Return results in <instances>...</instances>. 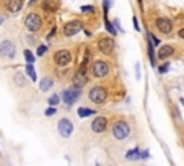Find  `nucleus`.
<instances>
[{
	"instance_id": "f704fd0d",
	"label": "nucleus",
	"mask_w": 184,
	"mask_h": 166,
	"mask_svg": "<svg viewBox=\"0 0 184 166\" xmlns=\"http://www.w3.org/2000/svg\"><path fill=\"white\" fill-rule=\"evenodd\" d=\"M179 36H180L181 39H184V29H181V30L179 32Z\"/></svg>"
},
{
	"instance_id": "1a4fd4ad",
	"label": "nucleus",
	"mask_w": 184,
	"mask_h": 166,
	"mask_svg": "<svg viewBox=\"0 0 184 166\" xmlns=\"http://www.w3.org/2000/svg\"><path fill=\"white\" fill-rule=\"evenodd\" d=\"M72 61V56H70V52L66 49H60L55 54V62L56 65L59 66H66L69 65V62Z\"/></svg>"
},
{
	"instance_id": "6e6552de",
	"label": "nucleus",
	"mask_w": 184,
	"mask_h": 166,
	"mask_svg": "<svg viewBox=\"0 0 184 166\" xmlns=\"http://www.w3.org/2000/svg\"><path fill=\"white\" fill-rule=\"evenodd\" d=\"M58 132L62 137H69L73 132V124L69 118H60L58 123Z\"/></svg>"
},
{
	"instance_id": "bb28decb",
	"label": "nucleus",
	"mask_w": 184,
	"mask_h": 166,
	"mask_svg": "<svg viewBox=\"0 0 184 166\" xmlns=\"http://www.w3.org/2000/svg\"><path fill=\"white\" fill-rule=\"evenodd\" d=\"M55 113H56V108H55V105H50V107H49V108H46V110H45V116H53Z\"/></svg>"
},
{
	"instance_id": "5701e85b",
	"label": "nucleus",
	"mask_w": 184,
	"mask_h": 166,
	"mask_svg": "<svg viewBox=\"0 0 184 166\" xmlns=\"http://www.w3.org/2000/svg\"><path fill=\"white\" fill-rule=\"evenodd\" d=\"M49 105H58L59 104V101H60V98H59V95L58 94H53L52 97H49Z\"/></svg>"
},
{
	"instance_id": "f03ea898",
	"label": "nucleus",
	"mask_w": 184,
	"mask_h": 166,
	"mask_svg": "<svg viewBox=\"0 0 184 166\" xmlns=\"http://www.w3.org/2000/svg\"><path fill=\"white\" fill-rule=\"evenodd\" d=\"M0 56L7 59H13L16 56V46L12 41L5 39L3 42H0Z\"/></svg>"
},
{
	"instance_id": "a878e982",
	"label": "nucleus",
	"mask_w": 184,
	"mask_h": 166,
	"mask_svg": "<svg viewBox=\"0 0 184 166\" xmlns=\"http://www.w3.org/2000/svg\"><path fill=\"white\" fill-rule=\"evenodd\" d=\"M105 26H107V30H108L109 33H112V35H115V29L112 28V25H111V23H109V20L108 19H107V17H105Z\"/></svg>"
},
{
	"instance_id": "6ab92c4d",
	"label": "nucleus",
	"mask_w": 184,
	"mask_h": 166,
	"mask_svg": "<svg viewBox=\"0 0 184 166\" xmlns=\"http://www.w3.org/2000/svg\"><path fill=\"white\" fill-rule=\"evenodd\" d=\"M13 79H15V84H16V85H19V87L26 85V78H25V75H23V74H20V72H16Z\"/></svg>"
},
{
	"instance_id": "72a5a7b5",
	"label": "nucleus",
	"mask_w": 184,
	"mask_h": 166,
	"mask_svg": "<svg viewBox=\"0 0 184 166\" xmlns=\"http://www.w3.org/2000/svg\"><path fill=\"white\" fill-rule=\"evenodd\" d=\"M140 157H142V159L148 157V152H142V153H140Z\"/></svg>"
},
{
	"instance_id": "4c0bfd02",
	"label": "nucleus",
	"mask_w": 184,
	"mask_h": 166,
	"mask_svg": "<svg viewBox=\"0 0 184 166\" xmlns=\"http://www.w3.org/2000/svg\"><path fill=\"white\" fill-rule=\"evenodd\" d=\"M35 2H36V0H29V6H32Z\"/></svg>"
},
{
	"instance_id": "39448f33",
	"label": "nucleus",
	"mask_w": 184,
	"mask_h": 166,
	"mask_svg": "<svg viewBox=\"0 0 184 166\" xmlns=\"http://www.w3.org/2000/svg\"><path fill=\"white\" fill-rule=\"evenodd\" d=\"M114 48H115V42L111 36H104L98 42V49L101 51L102 54H105V55H111Z\"/></svg>"
},
{
	"instance_id": "c756f323",
	"label": "nucleus",
	"mask_w": 184,
	"mask_h": 166,
	"mask_svg": "<svg viewBox=\"0 0 184 166\" xmlns=\"http://www.w3.org/2000/svg\"><path fill=\"white\" fill-rule=\"evenodd\" d=\"M135 72H137V74H135L137 79H140V78H141V74H140V64H137V65H135Z\"/></svg>"
},
{
	"instance_id": "2f4dec72",
	"label": "nucleus",
	"mask_w": 184,
	"mask_h": 166,
	"mask_svg": "<svg viewBox=\"0 0 184 166\" xmlns=\"http://www.w3.org/2000/svg\"><path fill=\"white\" fill-rule=\"evenodd\" d=\"M114 25H115V26H117V29H118L119 32H124V29L121 28V25H119V20H118V19H115V22H114Z\"/></svg>"
},
{
	"instance_id": "c85d7f7f",
	"label": "nucleus",
	"mask_w": 184,
	"mask_h": 166,
	"mask_svg": "<svg viewBox=\"0 0 184 166\" xmlns=\"http://www.w3.org/2000/svg\"><path fill=\"white\" fill-rule=\"evenodd\" d=\"M81 10L82 12H94V6H82Z\"/></svg>"
},
{
	"instance_id": "0eeeda50",
	"label": "nucleus",
	"mask_w": 184,
	"mask_h": 166,
	"mask_svg": "<svg viewBox=\"0 0 184 166\" xmlns=\"http://www.w3.org/2000/svg\"><path fill=\"white\" fill-rule=\"evenodd\" d=\"M79 95H81V88H69V90H65L63 91V94H62V100H63V103L68 105H72L75 103L76 100L79 98Z\"/></svg>"
},
{
	"instance_id": "a211bd4d",
	"label": "nucleus",
	"mask_w": 184,
	"mask_h": 166,
	"mask_svg": "<svg viewBox=\"0 0 184 166\" xmlns=\"http://www.w3.org/2000/svg\"><path fill=\"white\" fill-rule=\"evenodd\" d=\"M92 114H95V110H92V108H87V107H81V108H78V116L79 117H88V116H92Z\"/></svg>"
},
{
	"instance_id": "4be33fe9",
	"label": "nucleus",
	"mask_w": 184,
	"mask_h": 166,
	"mask_svg": "<svg viewBox=\"0 0 184 166\" xmlns=\"http://www.w3.org/2000/svg\"><path fill=\"white\" fill-rule=\"evenodd\" d=\"M148 56H150L152 65H154V64H155V58H154V45H152V42H150V41H148Z\"/></svg>"
},
{
	"instance_id": "c9c22d12",
	"label": "nucleus",
	"mask_w": 184,
	"mask_h": 166,
	"mask_svg": "<svg viewBox=\"0 0 184 166\" xmlns=\"http://www.w3.org/2000/svg\"><path fill=\"white\" fill-rule=\"evenodd\" d=\"M27 42H30V44H35V39L32 36H27Z\"/></svg>"
},
{
	"instance_id": "cd10ccee",
	"label": "nucleus",
	"mask_w": 184,
	"mask_h": 166,
	"mask_svg": "<svg viewBox=\"0 0 184 166\" xmlns=\"http://www.w3.org/2000/svg\"><path fill=\"white\" fill-rule=\"evenodd\" d=\"M168 68H170V64H164V65L162 66H160V68H158V71H160V74H165V72L168 71Z\"/></svg>"
},
{
	"instance_id": "ddd939ff",
	"label": "nucleus",
	"mask_w": 184,
	"mask_h": 166,
	"mask_svg": "<svg viewBox=\"0 0 184 166\" xmlns=\"http://www.w3.org/2000/svg\"><path fill=\"white\" fill-rule=\"evenodd\" d=\"M107 122H108V120H107L105 117H102V116L97 117L91 124L92 132L94 133H102L104 130H105V127H107Z\"/></svg>"
},
{
	"instance_id": "4468645a",
	"label": "nucleus",
	"mask_w": 184,
	"mask_h": 166,
	"mask_svg": "<svg viewBox=\"0 0 184 166\" xmlns=\"http://www.w3.org/2000/svg\"><path fill=\"white\" fill-rule=\"evenodd\" d=\"M6 7L12 13H17L23 9V0H6Z\"/></svg>"
},
{
	"instance_id": "20e7f679",
	"label": "nucleus",
	"mask_w": 184,
	"mask_h": 166,
	"mask_svg": "<svg viewBox=\"0 0 184 166\" xmlns=\"http://www.w3.org/2000/svg\"><path fill=\"white\" fill-rule=\"evenodd\" d=\"M112 134H114V137L118 139V140L125 139L128 134H130V126H128V123H125V122L115 123L114 127H112Z\"/></svg>"
},
{
	"instance_id": "2eb2a0df",
	"label": "nucleus",
	"mask_w": 184,
	"mask_h": 166,
	"mask_svg": "<svg viewBox=\"0 0 184 166\" xmlns=\"http://www.w3.org/2000/svg\"><path fill=\"white\" fill-rule=\"evenodd\" d=\"M173 52H174L173 46H170V45H162V46H160V49H158V58H160L161 61H164V59H167V58H170V56L173 55Z\"/></svg>"
},
{
	"instance_id": "9d476101",
	"label": "nucleus",
	"mask_w": 184,
	"mask_h": 166,
	"mask_svg": "<svg viewBox=\"0 0 184 166\" xmlns=\"http://www.w3.org/2000/svg\"><path fill=\"white\" fill-rule=\"evenodd\" d=\"M82 30V23L79 20H70L63 26V33L66 36H73L78 32Z\"/></svg>"
},
{
	"instance_id": "7c9ffc66",
	"label": "nucleus",
	"mask_w": 184,
	"mask_h": 166,
	"mask_svg": "<svg viewBox=\"0 0 184 166\" xmlns=\"http://www.w3.org/2000/svg\"><path fill=\"white\" fill-rule=\"evenodd\" d=\"M132 22H134V29H135V30H140V23H138V20H137V17L132 19Z\"/></svg>"
},
{
	"instance_id": "423d86ee",
	"label": "nucleus",
	"mask_w": 184,
	"mask_h": 166,
	"mask_svg": "<svg viewBox=\"0 0 184 166\" xmlns=\"http://www.w3.org/2000/svg\"><path fill=\"white\" fill-rule=\"evenodd\" d=\"M92 74L97 78H104L109 74V65L105 61H97L92 65Z\"/></svg>"
},
{
	"instance_id": "9b49d317",
	"label": "nucleus",
	"mask_w": 184,
	"mask_h": 166,
	"mask_svg": "<svg viewBox=\"0 0 184 166\" xmlns=\"http://www.w3.org/2000/svg\"><path fill=\"white\" fill-rule=\"evenodd\" d=\"M155 26H157V29L160 32L165 33V35L171 33V30H173V23H171V20L170 19H165V17H158L157 20H155Z\"/></svg>"
},
{
	"instance_id": "393cba45",
	"label": "nucleus",
	"mask_w": 184,
	"mask_h": 166,
	"mask_svg": "<svg viewBox=\"0 0 184 166\" xmlns=\"http://www.w3.org/2000/svg\"><path fill=\"white\" fill-rule=\"evenodd\" d=\"M111 2H112V0H104V2H102L104 12H105V16L108 15V10H109V6H111Z\"/></svg>"
},
{
	"instance_id": "e433bc0d",
	"label": "nucleus",
	"mask_w": 184,
	"mask_h": 166,
	"mask_svg": "<svg viewBox=\"0 0 184 166\" xmlns=\"http://www.w3.org/2000/svg\"><path fill=\"white\" fill-rule=\"evenodd\" d=\"M3 22H5V16H0V26L3 25Z\"/></svg>"
},
{
	"instance_id": "473e14b6",
	"label": "nucleus",
	"mask_w": 184,
	"mask_h": 166,
	"mask_svg": "<svg viewBox=\"0 0 184 166\" xmlns=\"http://www.w3.org/2000/svg\"><path fill=\"white\" fill-rule=\"evenodd\" d=\"M150 38L152 39V45H158V39L155 38V36H154L152 33H150Z\"/></svg>"
},
{
	"instance_id": "dca6fc26",
	"label": "nucleus",
	"mask_w": 184,
	"mask_h": 166,
	"mask_svg": "<svg viewBox=\"0 0 184 166\" xmlns=\"http://www.w3.org/2000/svg\"><path fill=\"white\" fill-rule=\"evenodd\" d=\"M52 85H53V79L49 77H45L40 79L39 88H40V91H49V90L52 88Z\"/></svg>"
},
{
	"instance_id": "58836bf2",
	"label": "nucleus",
	"mask_w": 184,
	"mask_h": 166,
	"mask_svg": "<svg viewBox=\"0 0 184 166\" xmlns=\"http://www.w3.org/2000/svg\"><path fill=\"white\" fill-rule=\"evenodd\" d=\"M141 2H142V0H140V3H141Z\"/></svg>"
},
{
	"instance_id": "7ed1b4c3",
	"label": "nucleus",
	"mask_w": 184,
	"mask_h": 166,
	"mask_svg": "<svg viewBox=\"0 0 184 166\" xmlns=\"http://www.w3.org/2000/svg\"><path fill=\"white\" fill-rule=\"evenodd\" d=\"M107 90L104 88V87H94V88L89 91V100H91L92 103H95V104H102L105 103V100H107Z\"/></svg>"
},
{
	"instance_id": "b1692460",
	"label": "nucleus",
	"mask_w": 184,
	"mask_h": 166,
	"mask_svg": "<svg viewBox=\"0 0 184 166\" xmlns=\"http://www.w3.org/2000/svg\"><path fill=\"white\" fill-rule=\"evenodd\" d=\"M46 51H48V46H46V45H40V46H38L36 55H38V56H43L45 54H46Z\"/></svg>"
},
{
	"instance_id": "f3484780",
	"label": "nucleus",
	"mask_w": 184,
	"mask_h": 166,
	"mask_svg": "<svg viewBox=\"0 0 184 166\" xmlns=\"http://www.w3.org/2000/svg\"><path fill=\"white\" fill-rule=\"evenodd\" d=\"M25 74H26L32 81H36V78H38L36 77V71H35V68H33V64H27L26 68H25Z\"/></svg>"
},
{
	"instance_id": "f257e3e1",
	"label": "nucleus",
	"mask_w": 184,
	"mask_h": 166,
	"mask_svg": "<svg viewBox=\"0 0 184 166\" xmlns=\"http://www.w3.org/2000/svg\"><path fill=\"white\" fill-rule=\"evenodd\" d=\"M25 26L27 28L29 32L32 33L38 32L42 28V19H40V16L38 13H29L26 16V19H25Z\"/></svg>"
},
{
	"instance_id": "f8f14e48",
	"label": "nucleus",
	"mask_w": 184,
	"mask_h": 166,
	"mask_svg": "<svg viewBox=\"0 0 184 166\" xmlns=\"http://www.w3.org/2000/svg\"><path fill=\"white\" fill-rule=\"evenodd\" d=\"M72 81H73V87H76V88H83L88 83V78H87L85 71H83V69H79V71L73 75V79H72Z\"/></svg>"
},
{
	"instance_id": "aec40b11",
	"label": "nucleus",
	"mask_w": 184,
	"mask_h": 166,
	"mask_svg": "<svg viewBox=\"0 0 184 166\" xmlns=\"http://www.w3.org/2000/svg\"><path fill=\"white\" fill-rule=\"evenodd\" d=\"M125 157H127V159H138V157H140V150H138V147H137V149H132V150H128L127 155H125Z\"/></svg>"
},
{
	"instance_id": "412c9836",
	"label": "nucleus",
	"mask_w": 184,
	"mask_h": 166,
	"mask_svg": "<svg viewBox=\"0 0 184 166\" xmlns=\"http://www.w3.org/2000/svg\"><path fill=\"white\" fill-rule=\"evenodd\" d=\"M23 55H25V59H26L27 64H33V62H35V55L32 54V51L25 49L23 51Z\"/></svg>"
}]
</instances>
